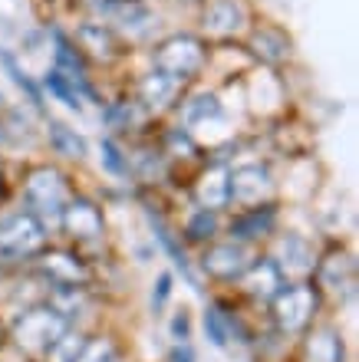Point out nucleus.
<instances>
[{
    "label": "nucleus",
    "instance_id": "12",
    "mask_svg": "<svg viewBox=\"0 0 359 362\" xmlns=\"http://www.w3.org/2000/svg\"><path fill=\"white\" fill-rule=\"evenodd\" d=\"M251 264V254H247L244 244L237 240H221V244H211L201 254V267L208 276H217V280H241V274Z\"/></svg>",
    "mask_w": 359,
    "mask_h": 362
},
{
    "label": "nucleus",
    "instance_id": "19",
    "mask_svg": "<svg viewBox=\"0 0 359 362\" xmlns=\"http://www.w3.org/2000/svg\"><path fill=\"white\" fill-rule=\"evenodd\" d=\"M149 224H152V230H155V238H159V244H161V250L171 257V264L181 270V276H188V284L198 290V280L191 276V264H188V254H185V247H181V240L175 238V230L165 224V221L155 214V211H149Z\"/></svg>",
    "mask_w": 359,
    "mask_h": 362
},
{
    "label": "nucleus",
    "instance_id": "33",
    "mask_svg": "<svg viewBox=\"0 0 359 362\" xmlns=\"http://www.w3.org/2000/svg\"><path fill=\"white\" fill-rule=\"evenodd\" d=\"M169 362H195V353H191V346H188V343H178L175 349H171Z\"/></svg>",
    "mask_w": 359,
    "mask_h": 362
},
{
    "label": "nucleus",
    "instance_id": "23",
    "mask_svg": "<svg viewBox=\"0 0 359 362\" xmlns=\"http://www.w3.org/2000/svg\"><path fill=\"white\" fill-rule=\"evenodd\" d=\"M0 66L7 69V76L13 79V83H17V86L23 89V93H27V99H30V105H33V109H43V89H40L37 83L30 79L27 69H20L17 57H13L10 49H0Z\"/></svg>",
    "mask_w": 359,
    "mask_h": 362
},
{
    "label": "nucleus",
    "instance_id": "29",
    "mask_svg": "<svg viewBox=\"0 0 359 362\" xmlns=\"http://www.w3.org/2000/svg\"><path fill=\"white\" fill-rule=\"evenodd\" d=\"M83 343H86V336L69 329L67 336H59L57 346L47 353V362H73L76 356H79V349H83Z\"/></svg>",
    "mask_w": 359,
    "mask_h": 362
},
{
    "label": "nucleus",
    "instance_id": "14",
    "mask_svg": "<svg viewBox=\"0 0 359 362\" xmlns=\"http://www.w3.org/2000/svg\"><path fill=\"white\" fill-rule=\"evenodd\" d=\"M181 86H185V83L171 79L169 73L152 69V73L142 76V83H139V99H135V103L142 105L145 112H165V109H171V105L178 103Z\"/></svg>",
    "mask_w": 359,
    "mask_h": 362
},
{
    "label": "nucleus",
    "instance_id": "21",
    "mask_svg": "<svg viewBox=\"0 0 359 362\" xmlns=\"http://www.w3.org/2000/svg\"><path fill=\"white\" fill-rule=\"evenodd\" d=\"M47 142H50V148H53L57 155H63V158H73V162L86 158V139L83 135H76V129L57 122V119H50L47 122Z\"/></svg>",
    "mask_w": 359,
    "mask_h": 362
},
{
    "label": "nucleus",
    "instance_id": "28",
    "mask_svg": "<svg viewBox=\"0 0 359 362\" xmlns=\"http://www.w3.org/2000/svg\"><path fill=\"white\" fill-rule=\"evenodd\" d=\"M215 234H217V211L198 208L188 218V224H185V238L195 240V244H205V240H211Z\"/></svg>",
    "mask_w": 359,
    "mask_h": 362
},
{
    "label": "nucleus",
    "instance_id": "18",
    "mask_svg": "<svg viewBox=\"0 0 359 362\" xmlns=\"http://www.w3.org/2000/svg\"><path fill=\"white\" fill-rule=\"evenodd\" d=\"M227 178H231V168H227L224 162H215L201 172L198 185H195V201H198V208L221 211L231 204V198H227Z\"/></svg>",
    "mask_w": 359,
    "mask_h": 362
},
{
    "label": "nucleus",
    "instance_id": "11",
    "mask_svg": "<svg viewBox=\"0 0 359 362\" xmlns=\"http://www.w3.org/2000/svg\"><path fill=\"white\" fill-rule=\"evenodd\" d=\"M37 270L53 286H86L89 276H93L89 267H86V260L69 254V250H40Z\"/></svg>",
    "mask_w": 359,
    "mask_h": 362
},
{
    "label": "nucleus",
    "instance_id": "7",
    "mask_svg": "<svg viewBox=\"0 0 359 362\" xmlns=\"http://www.w3.org/2000/svg\"><path fill=\"white\" fill-rule=\"evenodd\" d=\"M201 27H205V37L215 40L241 37L251 30V10L244 0H205Z\"/></svg>",
    "mask_w": 359,
    "mask_h": 362
},
{
    "label": "nucleus",
    "instance_id": "22",
    "mask_svg": "<svg viewBox=\"0 0 359 362\" xmlns=\"http://www.w3.org/2000/svg\"><path fill=\"white\" fill-rule=\"evenodd\" d=\"M181 119L185 125H205L211 119H221V103L215 93H198L181 103Z\"/></svg>",
    "mask_w": 359,
    "mask_h": 362
},
{
    "label": "nucleus",
    "instance_id": "32",
    "mask_svg": "<svg viewBox=\"0 0 359 362\" xmlns=\"http://www.w3.org/2000/svg\"><path fill=\"white\" fill-rule=\"evenodd\" d=\"M171 336H175L178 343H185V339H188V313H185V310L171 320Z\"/></svg>",
    "mask_w": 359,
    "mask_h": 362
},
{
    "label": "nucleus",
    "instance_id": "27",
    "mask_svg": "<svg viewBox=\"0 0 359 362\" xmlns=\"http://www.w3.org/2000/svg\"><path fill=\"white\" fill-rule=\"evenodd\" d=\"M73 362H122V356H119V346L109 336H93L83 343V349Z\"/></svg>",
    "mask_w": 359,
    "mask_h": 362
},
{
    "label": "nucleus",
    "instance_id": "25",
    "mask_svg": "<svg viewBox=\"0 0 359 362\" xmlns=\"http://www.w3.org/2000/svg\"><path fill=\"white\" fill-rule=\"evenodd\" d=\"M43 89H47L50 95H57L67 109H76V112L83 109V95H79V89H76L59 69H50L47 76H43Z\"/></svg>",
    "mask_w": 359,
    "mask_h": 362
},
{
    "label": "nucleus",
    "instance_id": "1",
    "mask_svg": "<svg viewBox=\"0 0 359 362\" xmlns=\"http://www.w3.org/2000/svg\"><path fill=\"white\" fill-rule=\"evenodd\" d=\"M69 333V320L63 313H57L50 303L30 306L13 320V329H10V339L27 349L30 356H47L53 346H57L59 336Z\"/></svg>",
    "mask_w": 359,
    "mask_h": 362
},
{
    "label": "nucleus",
    "instance_id": "3",
    "mask_svg": "<svg viewBox=\"0 0 359 362\" xmlns=\"http://www.w3.org/2000/svg\"><path fill=\"white\" fill-rule=\"evenodd\" d=\"M208 63V43L195 33H171L152 49V69L169 73L178 83H191Z\"/></svg>",
    "mask_w": 359,
    "mask_h": 362
},
{
    "label": "nucleus",
    "instance_id": "4",
    "mask_svg": "<svg viewBox=\"0 0 359 362\" xmlns=\"http://www.w3.org/2000/svg\"><path fill=\"white\" fill-rule=\"evenodd\" d=\"M47 247V224L33 218L27 208L0 218V264L33 260Z\"/></svg>",
    "mask_w": 359,
    "mask_h": 362
},
{
    "label": "nucleus",
    "instance_id": "9",
    "mask_svg": "<svg viewBox=\"0 0 359 362\" xmlns=\"http://www.w3.org/2000/svg\"><path fill=\"white\" fill-rule=\"evenodd\" d=\"M313 274H317V284H320L317 290H326L336 300H350L353 290H356V260L343 247H333L323 260H317Z\"/></svg>",
    "mask_w": 359,
    "mask_h": 362
},
{
    "label": "nucleus",
    "instance_id": "13",
    "mask_svg": "<svg viewBox=\"0 0 359 362\" xmlns=\"http://www.w3.org/2000/svg\"><path fill=\"white\" fill-rule=\"evenodd\" d=\"M270 260H274L277 270L284 274V280L287 276L303 280V276H310L313 267H317V254H313V247L300 238V234H280Z\"/></svg>",
    "mask_w": 359,
    "mask_h": 362
},
{
    "label": "nucleus",
    "instance_id": "5",
    "mask_svg": "<svg viewBox=\"0 0 359 362\" xmlns=\"http://www.w3.org/2000/svg\"><path fill=\"white\" fill-rule=\"evenodd\" d=\"M274 310V323L280 326V333H303L310 329L313 316L320 310V290L313 284H284V290L270 300Z\"/></svg>",
    "mask_w": 359,
    "mask_h": 362
},
{
    "label": "nucleus",
    "instance_id": "16",
    "mask_svg": "<svg viewBox=\"0 0 359 362\" xmlns=\"http://www.w3.org/2000/svg\"><path fill=\"white\" fill-rule=\"evenodd\" d=\"M247 47H251V53H254L257 59H264V63H270V66L287 63L290 53H293L290 37H287L280 27H270V23L247 30Z\"/></svg>",
    "mask_w": 359,
    "mask_h": 362
},
{
    "label": "nucleus",
    "instance_id": "2",
    "mask_svg": "<svg viewBox=\"0 0 359 362\" xmlns=\"http://www.w3.org/2000/svg\"><path fill=\"white\" fill-rule=\"evenodd\" d=\"M69 198H73V191H69L67 175L59 172V168H53V165H37V168H30L27 178H23L27 211L33 218L43 221V224H47V221H57L59 224V214H63Z\"/></svg>",
    "mask_w": 359,
    "mask_h": 362
},
{
    "label": "nucleus",
    "instance_id": "26",
    "mask_svg": "<svg viewBox=\"0 0 359 362\" xmlns=\"http://www.w3.org/2000/svg\"><path fill=\"white\" fill-rule=\"evenodd\" d=\"M231 329H234V323H231V316H227L217 303H211L208 310H205V333H208V339L217 346V349H227Z\"/></svg>",
    "mask_w": 359,
    "mask_h": 362
},
{
    "label": "nucleus",
    "instance_id": "15",
    "mask_svg": "<svg viewBox=\"0 0 359 362\" xmlns=\"http://www.w3.org/2000/svg\"><path fill=\"white\" fill-rule=\"evenodd\" d=\"M277 228V208L274 204H257V208H244L231 221V240L237 244H251V240H261L267 234H274Z\"/></svg>",
    "mask_w": 359,
    "mask_h": 362
},
{
    "label": "nucleus",
    "instance_id": "6",
    "mask_svg": "<svg viewBox=\"0 0 359 362\" xmlns=\"http://www.w3.org/2000/svg\"><path fill=\"white\" fill-rule=\"evenodd\" d=\"M227 198L234 201L237 208H257V204H270L274 198V178L264 165H241L231 168L227 178Z\"/></svg>",
    "mask_w": 359,
    "mask_h": 362
},
{
    "label": "nucleus",
    "instance_id": "17",
    "mask_svg": "<svg viewBox=\"0 0 359 362\" xmlns=\"http://www.w3.org/2000/svg\"><path fill=\"white\" fill-rule=\"evenodd\" d=\"M241 284H244V290L254 296V300H267V303H270V300L284 290L287 280H284V274L277 270L274 260L267 257V260H251L247 270L241 274Z\"/></svg>",
    "mask_w": 359,
    "mask_h": 362
},
{
    "label": "nucleus",
    "instance_id": "8",
    "mask_svg": "<svg viewBox=\"0 0 359 362\" xmlns=\"http://www.w3.org/2000/svg\"><path fill=\"white\" fill-rule=\"evenodd\" d=\"M59 228L67 238H73L76 244H96L106 238V218L103 211L96 208L89 198H69L63 214H59Z\"/></svg>",
    "mask_w": 359,
    "mask_h": 362
},
{
    "label": "nucleus",
    "instance_id": "36",
    "mask_svg": "<svg viewBox=\"0 0 359 362\" xmlns=\"http://www.w3.org/2000/svg\"><path fill=\"white\" fill-rule=\"evenodd\" d=\"M0 194H4V165H0Z\"/></svg>",
    "mask_w": 359,
    "mask_h": 362
},
{
    "label": "nucleus",
    "instance_id": "30",
    "mask_svg": "<svg viewBox=\"0 0 359 362\" xmlns=\"http://www.w3.org/2000/svg\"><path fill=\"white\" fill-rule=\"evenodd\" d=\"M103 162L113 175H129V158H122V152H119V145L113 139H103Z\"/></svg>",
    "mask_w": 359,
    "mask_h": 362
},
{
    "label": "nucleus",
    "instance_id": "31",
    "mask_svg": "<svg viewBox=\"0 0 359 362\" xmlns=\"http://www.w3.org/2000/svg\"><path fill=\"white\" fill-rule=\"evenodd\" d=\"M169 293H171V274H161L159 280H155V290H152V310H155V313H161Z\"/></svg>",
    "mask_w": 359,
    "mask_h": 362
},
{
    "label": "nucleus",
    "instance_id": "24",
    "mask_svg": "<svg viewBox=\"0 0 359 362\" xmlns=\"http://www.w3.org/2000/svg\"><path fill=\"white\" fill-rule=\"evenodd\" d=\"M103 119L109 129H115V132H129V129H135V125L145 119V109L139 103H113L103 112Z\"/></svg>",
    "mask_w": 359,
    "mask_h": 362
},
{
    "label": "nucleus",
    "instance_id": "35",
    "mask_svg": "<svg viewBox=\"0 0 359 362\" xmlns=\"http://www.w3.org/2000/svg\"><path fill=\"white\" fill-rule=\"evenodd\" d=\"M4 343H7V326L0 323V349H4Z\"/></svg>",
    "mask_w": 359,
    "mask_h": 362
},
{
    "label": "nucleus",
    "instance_id": "10",
    "mask_svg": "<svg viewBox=\"0 0 359 362\" xmlns=\"http://www.w3.org/2000/svg\"><path fill=\"white\" fill-rule=\"evenodd\" d=\"M73 43L83 57H93V59H103V63H113L125 53V40L115 33L109 23L103 20H86L79 23L73 33Z\"/></svg>",
    "mask_w": 359,
    "mask_h": 362
},
{
    "label": "nucleus",
    "instance_id": "34",
    "mask_svg": "<svg viewBox=\"0 0 359 362\" xmlns=\"http://www.w3.org/2000/svg\"><path fill=\"white\" fill-rule=\"evenodd\" d=\"M7 139H10V135H7V122H4V119H0V145L7 142Z\"/></svg>",
    "mask_w": 359,
    "mask_h": 362
},
{
    "label": "nucleus",
    "instance_id": "20",
    "mask_svg": "<svg viewBox=\"0 0 359 362\" xmlns=\"http://www.w3.org/2000/svg\"><path fill=\"white\" fill-rule=\"evenodd\" d=\"M307 359L310 362H343V336L333 326L313 329L307 339Z\"/></svg>",
    "mask_w": 359,
    "mask_h": 362
}]
</instances>
